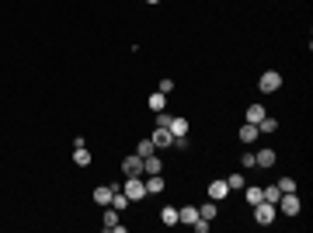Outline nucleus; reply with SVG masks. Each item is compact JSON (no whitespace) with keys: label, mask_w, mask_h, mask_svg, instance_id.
<instances>
[{"label":"nucleus","mask_w":313,"mask_h":233,"mask_svg":"<svg viewBox=\"0 0 313 233\" xmlns=\"http://www.w3.org/2000/svg\"><path fill=\"white\" fill-rule=\"evenodd\" d=\"M156 150H167V146H174V136H171V129H153V136H150Z\"/></svg>","instance_id":"8"},{"label":"nucleus","mask_w":313,"mask_h":233,"mask_svg":"<svg viewBox=\"0 0 313 233\" xmlns=\"http://www.w3.org/2000/svg\"><path fill=\"white\" fill-rule=\"evenodd\" d=\"M167 129H171V136H188V129H192V125H188V118H181V115H171V122H167Z\"/></svg>","instance_id":"9"},{"label":"nucleus","mask_w":313,"mask_h":233,"mask_svg":"<svg viewBox=\"0 0 313 233\" xmlns=\"http://www.w3.org/2000/svg\"><path fill=\"white\" fill-rule=\"evenodd\" d=\"M146 105H150V112H164V108H167V94H160V91H156V94L146 97Z\"/></svg>","instance_id":"18"},{"label":"nucleus","mask_w":313,"mask_h":233,"mask_svg":"<svg viewBox=\"0 0 313 233\" xmlns=\"http://www.w3.org/2000/svg\"><path fill=\"white\" fill-rule=\"evenodd\" d=\"M136 153H139V157H150V153H156V146H153V143H150V139H139Z\"/></svg>","instance_id":"25"},{"label":"nucleus","mask_w":313,"mask_h":233,"mask_svg":"<svg viewBox=\"0 0 313 233\" xmlns=\"http://www.w3.org/2000/svg\"><path fill=\"white\" fill-rule=\"evenodd\" d=\"M122 174H125V177H143V157L129 153L125 160H122Z\"/></svg>","instance_id":"5"},{"label":"nucleus","mask_w":313,"mask_h":233,"mask_svg":"<svg viewBox=\"0 0 313 233\" xmlns=\"http://www.w3.org/2000/svg\"><path fill=\"white\" fill-rule=\"evenodd\" d=\"M205 195H209V198H213V202H223V198H226V195H230V185H226V181H219V177H216V181H209V188H205Z\"/></svg>","instance_id":"7"},{"label":"nucleus","mask_w":313,"mask_h":233,"mask_svg":"<svg viewBox=\"0 0 313 233\" xmlns=\"http://www.w3.org/2000/svg\"><path fill=\"white\" fill-rule=\"evenodd\" d=\"M122 192L129 195V202H139V198H146V185H143V177H125Z\"/></svg>","instance_id":"3"},{"label":"nucleus","mask_w":313,"mask_h":233,"mask_svg":"<svg viewBox=\"0 0 313 233\" xmlns=\"http://www.w3.org/2000/svg\"><path fill=\"white\" fill-rule=\"evenodd\" d=\"M195 219H198V205H181V209H177V223H188V226H192Z\"/></svg>","instance_id":"13"},{"label":"nucleus","mask_w":313,"mask_h":233,"mask_svg":"<svg viewBox=\"0 0 313 233\" xmlns=\"http://www.w3.org/2000/svg\"><path fill=\"white\" fill-rule=\"evenodd\" d=\"M101 226H105V230H108V233H112V230H115V226H118V213H115V209H112V205H105V219H101Z\"/></svg>","instance_id":"17"},{"label":"nucleus","mask_w":313,"mask_h":233,"mask_svg":"<svg viewBox=\"0 0 313 233\" xmlns=\"http://www.w3.org/2000/svg\"><path fill=\"white\" fill-rule=\"evenodd\" d=\"M261 195H265V202H272L275 209H278V198H282V192H278V185H272V188H261Z\"/></svg>","instance_id":"22"},{"label":"nucleus","mask_w":313,"mask_h":233,"mask_svg":"<svg viewBox=\"0 0 313 233\" xmlns=\"http://www.w3.org/2000/svg\"><path fill=\"white\" fill-rule=\"evenodd\" d=\"M265 115H268V112H265L261 105H251V108H247V122H254V125H257V122H261Z\"/></svg>","instance_id":"23"},{"label":"nucleus","mask_w":313,"mask_h":233,"mask_svg":"<svg viewBox=\"0 0 313 233\" xmlns=\"http://www.w3.org/2000/svg\"><path fill=\"white\" fill-rule=\"evenodd\" d=\"M160 223H167V226H177V209H174V205H164V209H160Z\"/></svg>","instance_id":"21"},{"label":"nucleus","mask_w":313,"mask_h":233,"mask_svg":"<svg viewBox=\"0 0 313 233\" xmlns=\"http://www.w3.org/2000/svg\"><path fill=\"white\" fill-rule=\"evenodd\" d=\"M73 164H77V167H91V150H87V146H77V150H73Z\"/></svg>","instance_id":"20"},{"label":"nucleus","mask_w":313,"mask_h":233,"mask_svg":"<svg viewBox=\"0 0 313 233\" xmlns=\"http://www.w3.org/2000/svg\"><path fill=\"white\" fill-rule=\"evenodd\" d=\"M167 122H171L167 112H156V129H167Z\"/></svg>","instance_id":"29"},{"label":"nucleus","mask_w":313,"mask_h":233,"mask_svg":"<svg viewBox=\"0 0 313 233\" xmlns=\"http://www.w3.org/2000/svg\"><path fill=\"white\" fill-rule=\"evenodd\" d=\"M275 216H278V209H275L272 202H257V205H254V223H257V226H272Z\"/></svg>","instance_id":"1"},{"label":"nucleus","mask_w":313,"mask_h":233,"mask_svg":"<svg viewBox=\"0 0 313 233\" xmlns=\"http://www.w3.org/2000/svg\"><path fill=\"white\" fill-rule=\"evenodd\" d=\"M156 91H160V94H171V91H174V80H171V77H164L160 84H156Z\"/></svg>","instance_id":"27"},{"label":"nucleus","mask_w":313,"mask_h":233,"mask_svg":"<svg viewBox=\"0 0 313 233\" xmlns=\"http://www.w3.org/2000/svg\"><path fill=\"white\" fill-rule=\"evenodd\" d=\"M257 133H261V136H272V133H278V118L265 115L261 122H257Z\"/></svg>","instance_id":"15"},{"label":"nucleus","mask_w":313,"mask_h":233,"mask_svg":"<svg viewBox=\"0 0 313 233\" xmlns=\"http://www.w3.org/2000/svg\"><path fill=\"white\" fill-rule=\"evenodd\" d=\"M278 209H282V216H299L303 202H299V195H296V192H285L282 198H278Z\"/></svg>","instance_id":"4"},{"label":"nucleus","mask_w":313,"mask_h":233,"mask_svg":"<svg viewBox=\"0 0 313 233\" xmlns=\"http://www.w3.org/2000/svg\"><path fill=\"white\" fill-rule=\"evenodd\" d=\"M216 205H219V202H213V198H209V202H202V205H198V216H202V219H209V223H213V219H216V213H219V209H216Z\"/></svg>","instance_id":"19"},{"label":"nucleus","mask_w":313,"mask_h":233,"mask_svg":"<svg viewBox=\"0 0 313 233\" xmlns=\"http://www.w3.org/2000/svg\"><path fill=\"white\" fill-rule=\"evenodd\" d=\"M278 192H282V195H285V192H296V177H289V174L278 177Z\"/></svg>","instance_id":"24"},{"label":"nucleus","mask_w":313,"mask_h":233,"mask_svg":"<svg viewBox=\"0 0 313 233\" xmlns=\"http://www.w3.org/2000/svg\"><path fill=\"white\" fill-rule=\"evenodd\" d=\"M192 226H195V233H209V219H202V216H198Z\"/></svg>","instance_id":"28"},{"label":"nucleus","mask_w":313,"mask_h":233,"mask_svg":"<svg viewBox=\"0 0 313 233\" xmlns=\"http://www.w3.org/2000/svg\"><path fill=\"white\" fill-rule=\"evenodd\" d=\"M226 185H230V192H233V188H244V174H240V171H233V174L226 177Z\"/></svg>","instance_id":"26"},{"label":"nucleus","mask_w":313,"mask_h":233,"mask_svg":"<svg viewBox=\"0 0 313 233\" xmlns=\"http://www.w3.org/2000/svg\"><path fill=\"white\" fill-rule=\"evenodd\" d=\"M244 198H247V205H251V209H254L257 202H265V195H261V188H257V185H251V188L244 185Z\"/></svg>","instance_id":"16"},{"label":"nucleus","mask_w":313,"mask_h":233,"mask_svg":"<svg viewBox=\"0 0 313 233\" xmlns=\"http://www.w3.org/2000/svg\"><path fill=\"white\" fill-rule=\"evenodd\" d=\"M146 4H160V0H146Z\"/></svg>","instance_id":"31"},{"label":"nucleus","mask_w":313,"mask_h":233,"mask_svg":"<svg viewBox=\"0 0 313 233\" xmlns=\"http://www.w3.org/2000/svg\"><path fill=\"white\" fill-rule=\"evenodd\" d=\"M257 87H261L265 94H275V91L282 87V73H278V70H265V73L257 77Z\"/></svg>","instance_id":"2"},{"label":"nucleus","mask_w":313,"mask_h":233,"mask_svg":"<svg viewBox=\"0 0 313 233\" xmlns=\"http://www.w3.org/2000/svg\"><path fill=\"white\" fill-rule=\"evenodd\" d=\"M275 160H278V157H275V150L261 146V150L254 153V171H272V167H275Z\"/></svg>","instance_id":"6"},{"label":"nucleus","mask_w":313,"mask_h":233,"mask_svg":"<svg viewBox=\"0 0 313 233\" xmlns=\"http://www.w3.org/2000/svg\"><path fill=\"white\" fill-rule=\"evenodd\" d=\"M112 192H115L112 185H98V188H94V195H91V198H94L98 205H112Z\"/></svg>","instance_id":"12"},{"label":"nucleus","mask_w":313,"mask_h":233,"mask_svg":"<svg viewBox=\"0 0 313 233\" xmlns=\"http://www.w3.org/2000/svg\"><path fill=\"white\" fill-rule=\"evenodd\" d=\"M164 171V160L156 153H150V157H143V174H160Z\"/></svg>","instance_id":"11"},{"label":"nucleus","mask_w":313,"mask_h":233,"mask_svg":"<svg viewBox=\"0 0 313 233\" xmlns=\"http://www.w3.org/2000/svg\"><path fill=\"white\" fill-rule=\"evenodd\" d=\"M240 167H254V153H251V150L244 153V160H240Z\"/></svg>","instance_id":"30"},{"label":"nucleus","mask_w":313,"mask_h":233,"mask_svg":"<svg viewBox=\"0 0 313 233\" xmlns=\"http://www.w3.org/2000/svg\"><path fill=\"white\" fill-rule=\"evenodd\" d=\"M146 195H160L164 188H167V181H164V174H146Z\"/></svg>","instance_id":"10"},{"label":"nucleus","mask_w":313,"mask_h":233,"mask_svg":"<svg viewBox=\"0 0 313 233\" xmlns=\"http://www.w3.org/2000/svg\"><path fill=\"white\" fill-rule=\"evenodd\" d=\"M240 139H244V143H257V139H261L254 122H244V125H240Z\"/></svg>","instance_id":"14"}]
</instances>
